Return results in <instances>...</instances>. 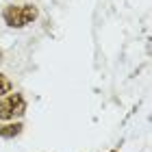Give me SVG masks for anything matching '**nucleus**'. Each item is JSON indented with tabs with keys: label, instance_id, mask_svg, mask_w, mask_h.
<instances>
[{
	"label": "nucleus",
	"instance_id": "f257e3e1",
	"mask_svg": "<svg viewBox=\"0 0 152 152\" xmlns=\"http://www.w3.org/2000/svg\"><path fill=\"white\" fill-rule=\"evenodd\" d=\"M39 11L35 4H9L2 9V20L11 28H24L37 20Z\"/></svg>",
	"mask_w": 152,
	"mask_h": 152
},
{
	"label": "nucleus",
	"instance_id": "39448f33",
	"mask_svg": "<svg viewBox=\"0 0 152 152\" xmlns=\"http://www.w3.org/2000/svg\"><path fill=\"white\" fill-rule=\"evenodd\" d=\"M0 61H2V52H0Z\"/></svg>",
	"mask_w": 152,
	"mask_h": 152
},
{
	"label": "nucleus",
	"instance_id": "f03ea898",
	"mask_svg": "<svg viewBox=\"0 0 152 152\" xmlns=\"http://www.w3.org/2000/svg\"><path fill=\"white\" fill-rule=\"evenodd\" d=\"M26 113V100L22 94H4L0 98V122L18 120Z\"/></svg>",
	"mask_w": 152,
	"mask_h": 152
},
{
	"label": "nucleus",
	"instance_id": "7ed1b4c3",
	"mask_svg": "<svg viewBox=\"0 0 152 152\" xmlns=\"http://www.w3.org/2000/svg\"><path fill=\"white\" fill-rule=\"evenodd\" d=\"M22 124L20 122H0V137L2 139H13L22 133Z\"/></svg>",
	"mask_w": 152,
	"mask_h": 152
},
{
	"label": "nucleus",
	"instance_id": "20e7f679",
	"mask_svg": "<svg viewBox=\"0 0 152 152\" xmlns=\"http://www.w3.org/2000/svg\"><path fill=\"white\" fill-rule=\"evenodd\" d=\"M11 87H13V85H11V80L7 78L4 74H0V98H2L4 94H9V91H11Z\"/></svg>",
	"mask_w": 152,
	"mask_h": 152
}]
</instances>
